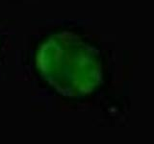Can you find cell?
<instances>
[{
  "instance_id": "6da1fadb",
  "label": "cell",
  "mask_w": 154,
  "mask_h": 144,
  "mask_svg": "<svg viewBox=\"0 0 154 144\" xmlns=\"http://www.w3.org/2000/svg\"><path fill=\"white\" fill-rule=\"evenodd\" d=\"M35 64L40 76L52 88L69 97L93 93L102 82L98 55L69 32L47 37L36 51Z\"/></svg>"
}]
</instances>
